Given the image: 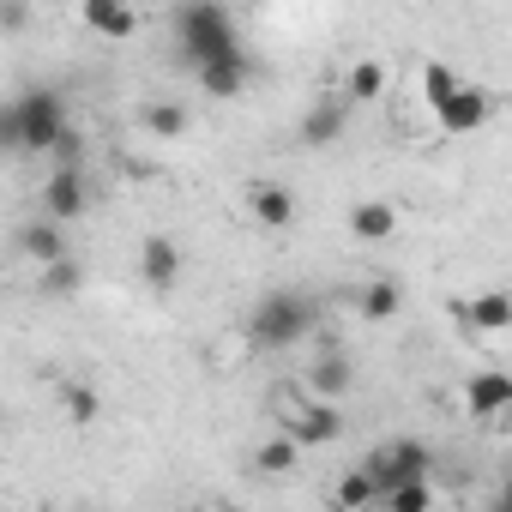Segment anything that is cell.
Segmentation results:
<instances>
[{"label":"cell","instance_id":"cell-1","mask_svg":"<svg viewBox=\"0 0 512 512\" xmlns=\"http://www.w3.org/2000/svg\"><path fill=\"white\" fill-rule=\"evenodd\" d=\"M169 25H175V43H181V55H187L193 67H199V61H217V55H229V49H241L235 19H229L223 0H181V7L169 13Z\"/></svg>","mask_w":512,"mask_h":512},{"label":"cell","instance_id":"cell-2","mask_svg":"<svg viewBox=\"0 0 512 512\" xmlns=\"http://www.w3.org/2000/svg\"><path fill=\"white\" fill-rule=\"evenodd\" d=\"M308 332H314V302L296 296V290H272V296L253 302V314H247V338L260 350H290Z\"/></svg>","mask_w":512,"mask_h":512},{"label":"cell","instance_id":"cell-3","mask_svg":"<svg viewBox=\"0 0 512 512\" xmlns=\"http://www.w3.org/2000/svg\"><path fill=\"white\" fill-rule=\"evenodd\" d=\"M13 127H19V151L49 157V145H55L61 127H67V97L49 91V85H31V91L13 103Z\"/></svg>","mask_w":512,"mask_h":512},{"label":"cell","instance_id":"cell-4","mask_svg":"<svg viewBox=\"0 0 512 512\" xmlns=\"http://www.w3.org/2000/svg\"><path fill=\"white\" fill-rule=\"evenodd\" d=\"M91 211V187H85V163H55L43 181V217L55 223H79Z\"/></svg>","mask_w":512,"mask_h":512},{"label":"cell","instance_id":"cell-5","mask_svg":"<svg viewBox=\"0 0 512 512\" xmlns=\"http://www.w3.org/2000/svg\"><path fill=\"white\" fill-rule=\"evenodd\" d=\"M368 476H374V488L386 494L392 482H410V476H428L434 470V452L422 446V440H392V446H380L368 464H362Z\"/></svg>","mask_w":512,"mask_h":512},{"label":"cell","instance_id":"cell-6","mask_svg":"<svg viewBox=\"0 0 512 512\" xmlns=\"http://www.w3.org/2000/svg\"><path fill=\"white\" fill-rule=\"evenodd\" d=\"M488 115H494V97H488L482 85H458L446 103H434V121H440V133H452V139L482 133V127H488Z\"/></svg>","mask_w":512,"mask_h":512},{"label":"cell","instance_id":"cell-7","mask_svg":"<svg viewBox=\"0 0 512 512\" xmlns=\"http://www.w3.org/2000/svg\"><path fill=\"white\" fill-rule=\"evenodd\" d=\"M284 434H290L296 446H332V440L344 434L338 398H308V404H296V410L284 416Z\"/></svg>","mask_w":512,"mask_h":512},{"label":"cell","instance_id":"cell-8","mask_svg":"<svg viewBox=\"0 0 512 512\" xmlns=\"http://www.w3.org/2000/svg\"><path fill=\"white\" fill-rule=\"evenodd\" d=\"M181 266H187V253H181L175 235H145V247H139V278L151 290H175L181 284Z\"/></svg>","mask_w":512,"mask_h":512},{"label":"cell","instance_id":"cell-9","mask_svg":"<svg viewBox=\"0 0 512 512\" xmlns=\"http://www.w3.org/2000/svg\"><path fill=\"white\" fill-rule=\"evenodd\" d=\"M79 19L85 31L109 37V43H127L139 31V13H133V0H79Z\"/></svg>","mask_w":512,"mask_h":512},{"label":"cell","instance_id":"cell-10","mask_svg":"<svg viewBox=\"0 0 512 512\" xmlns=\"http://www.w3.org/2000/svg\"><path fill=\"white\" fill-rule=\"evenodd\" d=\"M247 79H253V61H247L241 49H229V55H217V61H199V91H205V97H241Z\"/></svg>","mask_w":512,"mask_h":512},{"label":"cell","instance_id":"cell-11","mask_svg":"<svg viewBox=\"0 0 512 512\" xmlns=\"http://www.w3.org/2000/svg\"><path fill=\"white\" fill-rule=\"evenodd\" d=\"M506 404H512V374L506 368H482V374L464 380V410L470 416H506Z\"/></svg>","mask_w":512,"mask_h":512},{"label":"cell","instance_id":"cell-12","mask_svg":"<svg viewBox=\"0 0 512 512\" xmlns=\"http://www.w3.org/2000/svg\"><path fill=\"white\" fill-rule=\"evenodd\" d=\"M458 320H464L470 332H482V338H500V332L512 326V296H506V290H482V296L458 302Z\"/></svg>","mask_w":512,"mask_h":512},{"label":"cell","instance_id":"cell-13","mask_svg":"<svg viewBox=\"0 0 512 512\" xmlns=\"http://www.w3.org/2000/svg\"><path fill=\"white\" fill-rule=\"evenodd\" d=\"M386 85H392V67H386L380 55H362V61H350V73H344V97H350V103H380Z\"/></svg>","mask_w":512,"mask_h":512},{"label":"cell","instance_id":"cell-14","mask_svg":"<svg viewBox=\"0 0 512 512\" xmlns=\"http://www.w3.org/2000/svg\"><path fill=\"white\" fill-rule=\"evenodd\" d=\"M19 253H25L31 266H49V260H61V253H67V229H61L55 217L25 223V229H19Z\"/></svg>","mask_w":512,"mask_h":512},{"label":"cell","instance_id":"cell-15","mask_svg":"<svg viewBox=\"0 0 512 512\" xmlns=\"http://www.w3.org/2000/svg\"><path fill=\"white\" fill-rule=\"evenodd\" d=\"M253 223H266V229H290L296 223V193L278 187V181H260L253 187Z\"/></svg>","mask_w":512,"mask_h":512},{"label":"cell","instance_id":"cell-16","mask_svg":"<svg viewBox=\"0 0 512 512\" xmlns=\"http://www.w3.org/2000/svg\"><path fill=\"white\" fill-rule=\"evenodd\" d=\"M392 229H398V205H386V199L350 205V235H356V241H386Z\"/></svg>","mask_w":512,"mask_h":512},{"label":"cell","instance_id":"cell-17","mask_svg":"<svg viewBox=\"0 0 512 512\" xmlns=\"http://www.w3.org/2000/svg\"><path fill=\"white\" fill-rule=\"evenodd\" d=\"M139 127H145L151 139H181V133L193 127V115H187V103H169V97H163V103H145V109H139Z\"/></svg>","mask_w":512,"mask_h":512},{"label":"cell","instance_id":"cell-18","mask_svg":"<svg viewBox=\"0 0 512 512\" xmlns=\"http://www.w3.org/2000/svg\"><path fill=\"white\" fill-rule=\"evenodd\" d=\"M338 139H344V103H326V109L302 115V145H338Z\"/></svg>","mask_w":512,"mask_h":512},{"label":"cell","instance_id":"cell-19","mask_svg":"<svg viewBox=\"0 0 512 512\" xmlns=\"http://www.w3.org/2000/svg\"><path fill=\"white\" fill-rule=\"evenodd\" d=\"M308 392H314V398H344V392H350V362H344V356H320V362L308 368Z\"/></svg>","mask_w":512,"mask_h":512},{"label":"cell","instance_id":"cell-20","mask_svg":"<svg viewBox=\"0 0 512 512\" xmlns=\"http://www.w3.org/2000/svg\"><path fill=\"white\" fill-rule=\"evenodd\" d=\"M380 500H386L392 512H434V500H440V494H434V482H428V476H410V482H392Z\"/></svg>","mask_w":512,"mask_h":512},{"label":"cell","instance_id":"cell-21","mask_svg":"<svg viewBox=\"0 0 512 512\" xmlns=\"http://www.w3.org/2000/svg\"><path fill=\"white\" fill-rule=\"evenodd\" d=\"M296 458H302V446H296L290 434L253 446V470H260V476H284V470H296Z\"/></svg>","mask_w":512,"mask_h":512},{"label":"cell","instance_id":"cell-22","mask_svg":"<svg viewBox=\"0 0 512 512\" xmlns=\"http://www.w3.org/2000/svg\"><path fill=\"white\" fill-rule=\"evenodd\" d=\"M398 308H404V290H398L392 278H380V284H368V290H362V320L386 326V320H398Z\"/></svg>","mask_w":512,"mask_h":512},{"label":"cell","instance_id":"cell-23","mask_svg":"<svg viewBox=\"0 0 512 512\" xmlns=\"http://www.w3.org/2000/svg\"><path fill=\"white\" fill-rule=\"evenodd\" d=\"M332 500H338L344 512H362V506H374V500H380V488H374V476H368V470L356 464V470H350V476H344V482L332 488Z\"/></svg>","mask_w":512,"mask_h":512},{"label":"cell","instance_id":"cell-24","mask_svg":"<svg viewBox=\"0 0 512 512\" xmlns=\"http://www.w3.org/2000/svg\"><path fill=\"white\" fill-rule=\"evenodd\" d=\"M79 284H85V266L73 260V253H61V260L43 266V290H49V296H73Z\"/></svg>","mask_w":512,"mask_h":512},{"label":"cell","instance_id":"cell-25","mask_svg":"<svg viewBox=\"0 0 512 512\" xmlns=\"http://www.w3.org/2000/svg\"><path fill=\"white\" fill-rule=\"evenodd\" d=\"M458 85H464V79H458V67H446V61H428V67H422V97H428V109H434V103H446Z\"/></svg>","mask_w":512,"mask_h":512},{"label":"cell","instance_id":"cell-26","mask_svg":"<svg viewBox=\"0 0 512 512\" xmlns=\"http://www.w3.org/2000/svg\"><path fill=\"white\" fill-rule=\"evenodd\" d=\"M97 416H103V398H97L91 386H67V422L85 428V422H97Z\"/></svg>","mask_w":512,"mask_h":512},{"label":"cell","instance_id":"cell-27","mask_svg":"<svg viewBox=\"0 0 512 512\" xmlns=\"http://www.w3.org/2000/svg\"><path fill=\"white\" fill-rule=\"evenodd\" d=\"M49 157H55V163H85V133L67 121V127H61V139L49 145Z\"/></svg>","mask_w":512,"mask_h":512},{"label":"cell","instance_id":"cell-28","mask_svg":"<svg viewBox=\"0 0 512 512\" xmlns=\"http://www.w3.org/2000/svg\"><path fill=\"white\" fill-rule=\"evenodd\" d=\"M31 25V0H0V37H19Z\"/></svg>","mask_w":512,"mask_h":512},{"label":"cell","instance_id":"cell-29","mask_svg":"<svg viewBox=\"0 0 512 512\" xmlns=\"http://www.w3.org/2000/svg\"><path fill=\"white\" fill-rule=\"evenodd\" d=\"M0 151H19V127H13V103H0Z\"/></svg>","mask_w":512,"mask_h":512},{"label":"cell","instance_id":"cell-30","mask_svg":"<svg viewBox=\"0 0 512 512\" xmlns=\"http://www.w3.org/2000/svg\"><path fill=\"white\" fill-rule=\"evenodd\" d=\"M0 422H7V416H0Z\"/></svg>","mask_w":512,"mask_h":512}]
</instances>
